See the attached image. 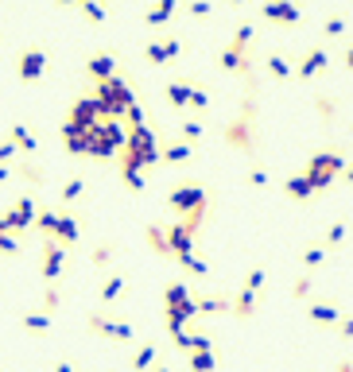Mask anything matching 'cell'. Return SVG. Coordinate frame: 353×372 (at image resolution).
I'll return each instance as SVG.
<instances>
[{
	"label": "cell",
	"mask_w": 353,
	"mask_h": 372,
	"mask_svg": "<svg viewBox=\"0 0 353 372\" xmlns=\"http://www.w3.org/2000/svg\"><path fill=\"white\" fill-rule=\"evenodd\" d=\"M93 97H97V105L105 109V116H109V120H120V116H125V109L136 101V93H132V85H128L125 74H113V78H105V82L93 85Z\"/></svg>",
	"instance_id": "cell-3"
},
{
	"label": "cell",
	"mask_w": 353,
	"mask_h": 372,
	"mask_svg": "<svg viewBox=\"0 0 353 372\" xmlns=\"http://www.w3.org/2000/svg\"><path fill=\"white\" fill-rule=\"evenodd\" d=\"M179 132H183V144H191V148H194V144L206 136V124H202V120H183V124H179Z\"/></svg>",
	"instance_id": "cell-33"
},
{
	"label": "cell",
	"mask_w": 353,
	"mask_h": 372,
	"mask_svg": "<svg viewBox=\"0 0 353 372\" xmlns=\"http://www.w3.org/2000/svg\"><path fill=\"white\" fill-rule=\"evenodd\" d=\"M307 295H311V275H299L291 283V298H307Z\"/></svg>",
	"instance_id": "cell-46"
},
{
	"label": "cell",
	"mask_w": 353,
	"mask_h": 372,
	"mask_svg": "<svg viewBox=\"0 0 353 372\" xmlns=\"http://www.w3.org/2000/svg\"><path fill=\"white\" fill-rule=\"evenodd\" d=\"M322 260H326V244H322V240H314V244L303 248V264L307 268H319Z\"/></svg>",
	"instance_id": "cell-34"
},
{
	"label": "cell",
	"mask_w": 353,
	"mask_h": 372,
	"mask_svg": "<svg viewBox=\"0 0 353 372\" xmlns=\"http://www.w3.org/2000/svg\"><path fill=\"white\" fill-rule=\"evenodd\" d=\"M151 372H171L167 364H151Z\"/></svg>",
	"instance_id": "cell-56"
},
{
	"label": "cell",
	"mask_w": 353,
	"mask_h": 372,
	"mask_svg": "<svg viewBox=\"0 0 353 372\" xmlns=\"http://www.w3.org/2000/svg\"><path fill=\"white\" fill-rule=\"evenodd\" d=\"M345 310L338 303H307V318L319 326H338V318H342Z\"/></svg>",
	"instance_id": "cell-17"
},
{
	"label": "cell",
	"mask_w": 353,
	"mask_h": 372,
	"mask_svg": "<svg viewBox=\"0 0 353 372\" xmlns=\"http://www.w3.org/2000/svg\"><path fill=\"white\" fill-rule=\"evenodd\" d=\"M16 74H20V82H39V78L47 74V50H43L39 43H32V47L20 50Z\"/></svg>",
	"instance_id": "cell-9"
},
{
	"label": "cell",
	"mask_w": 353,
	"mask_h": 372,
	"mask_svg": "<svg viewBox=\"0 0 353 372\" xmlns=\"http://www.w3.org/2000/svg\"><path fill=\"white\" fill-rule=\"evenodd\" d=\"M20 322H24V330H32V333H50V318L43 315V310H27Z\"/></svg>",
	"instance_id": "cell-31"
},
{
	"label": "cell",
	"mask_w": 353,
	"mask_h": 372,
	"mask_svg": "<svg viewBox=\"0 0 353 372\" xmlns=\"http://www.w3.org/2000/svg\"><path fill=\"white\" fill-rule=\"evenodd\" d=\"M179 264H183L191 275H198V280H202V275H206V272H210V264H206V260H202V256H186V260H179Z\"/></svg>",
	"instance_id": "cell-43"
},
{
	"label": "cell",
	"mask_w": 353,
	"mask_h": 372,
	"mask_svg": "<svg viewBox=\"0 0 353 372\" xmlns=\"http://www.w3.org/2000/svg\"><path fill=\"white\" fill-rule=\"evenodd\" d=\"M16 174L24 182H32V186H43V182H47V171H43L39 163H32V159H16Z\"/></svg>",
	"instance_id": "cell-24"
},
{
	"label": "cell",
	"mask_w": 353,
	"mask_h": 372,
	"mask_svg": "<svg viewBox=\"0 0 353 372\" xmlns=\"http://www.w3.org/2000/svg\"><path fill=\"white\" fill-rule=\"evenodd\" d=\"M85 74L93 78V85H97V82H105V78H113V74H117V58H113L109 50H93V55L85 58Z\"/></svg>",
	"instance_id": "cell-13"
},
{
	"label": "cell",
	"mask_w": 353,
	"mask_h": 372,
	"mask_svg": "<svg viewBox=\"0 0 353 372\" xmlns=\"http://www.w3.org/2000/svg\"><path fill=\"white\" fill-rule=\"evenodd\" d=\"M62 272H67V248L59 240H43L39 248V275L43 283H59Z\"/></svg>",
	"instance_id": "cell-7"
},
{
	"label": "cell",
	"mask_w": 353,
	"mask_h": 372,
	"mask_svg": "<svg viewBox=\"0 0 353 372\" xmlns=\"http://www.w3.org/2000/svg\"><path fill=\"white\" fill-rule=\"evenodd\" d=\"M163 306H167V333L191 330V318H198V306H194V295L183 280L167 283L163 291Z\"/></svg>",
	"instance_id": "cell-2"
},
{
	"label": "cell",
	"mask_w": 353,
	"mask_h": 372,
	"mask_svg": "<svg viewBox=\"0 0 353 372\" xmlns=\"http://www.w3.org/2000/svg\"><path fill=\"white\" fill-rule=\"evenodd\" d=\"M186 364H191V372H218L221 368V353L218 349H210V353H191Z\"/></svg>",
	"instance_id": "cell-21"
},
{
	"label": "cell",
	"mask_w": 353,
	"mask_h": 372,
	"mask_svg": "<svg viewBox=\"0 0 353 372\" xmlns=\"http://www.w3.org/2000/svg\"><path fill=\"white\" fill-rule=\"evenodd\" d=\"M226 144L237 151H244V156L256 151V93H249V97L241 101V113L226 124Z\"/></svg>",
	"instance_id": "cell-1"
},
{
	"label": "cell",
	"mask_w": 353,
	"mask_h": 372,
	"mask_svg": "<svg viewBox=\"0 0 353 372\" xmlns=\"http://www.w3.org/2000/svg\"><path fill=\"white\" fill-rule=\"evenodd\" d=\"M345 233H349V229H345V221H334V225H330V229H326V237H322L326 252H330V248H338V244H342V240H345Z\"/></svg>",
	"instance_id": "cell-37"
},
{
	"label": "cell",
	"mask_w": 353,
	"mask_h": 372,
	"mask_svg": "<svg viewBox=\"0 0 353 372\" xmlns=\"http://www.w3.org/2000/svg\"><path fill=\"white\" fill-rule=\"evenodd\" d=\"M85 326H90L93 333H101V338H109V341H132L136 338V330H132V322H120V318H109V315H97L93 310L90 318H85Z\"/></svg>",
	"instance_id": "cell-8"
},
{
	"label": "cell",
	"mask_w": 353,
	"mask_h": 372,
	"mask_svg": "<svg viewBox=\"0 0 353 372\" xmlns=\"http://www.w3.org/2000/svg\"><path fill=\"white\" fill-rule=\"evenodd\" d=\"M342 174H345V182L353 186V159H345V171H342Z\"/></svg>",
	"instance_id": "cell-52"
},
{
	"label": "cell",
	"mask_w": 353,
	"mask_h": 372,
	"mask_svg": "<svg viewBox=\"0 0 353 372\" xmlns=\"http://www.w3.org/2000/svg\"><path fill=\"white\" fill-rule=\"evenodd\" d=\"M342 171H345V156L330 148V151H314V156L307 159V167H303V179L311 182V191L319 194V191H326V186H330V182H334Z\"/></svg>",
	"instance_id": "cell-4"
},
{
	"label": "cell",
	"mask_w": 353,
	"mask_h": 372,
	"mask_svg": "<svg viewBox=\"0 0 353 372\" xmlns=\"http://www.w3.org/2000/svg\"><path fill=\"white\" fill-rule=\"evenodd\" d=\"M284 191H287V198H295V202H307V198H311V182H307V179H303V174H291V179H287L284 182Z\"/></svg>",
	"instance_id": "cell-25"
},
{
	"label": "cell",
	"mask_w": 353,
	"mask_h": 372,
	"mask_svg": "<svg viewBox=\"0 0 353 372\" xmlns=\"http://www.w3.org/2000/svg\"><path fill=\"white\" fill-rule=\"evenodd\" d=\"M334 372H353V361H342V364H338Z\"/></svg>",
	"instance_id": "cell-54"
},
{
	"label": "cell",
	"mask_w": 353,
	"mask_h": 372,
	"mask_svg": "<svg viewBox=\"0 0 353 372\" xmlns=\"http://www.w3.org/2000/svg\"><path fill=\"white\" fill-rule=\"evenodd\" d=\"M342 32H345V16L330 12V16H326V24H322V35H326V39H338Z\"/></svg>",
	"instance_id": "cell-39"
},
{
	"label": "cell",
	"mask_w": 353,
	"mask_h": 372,
	"mask_svg": "<svg viewBox=\"0 0 353 372\" xmlns=\"http://www.w3.org/2000/svg\"><path fill=\"white\" fill-rule=\"evenodd\" d=\"M85 194V179H67L62 182V202H78Z\"/></svg>",
	"instance_id": "cell-38"
},
{
	"label": "cell",
	"mask_w": 353,
	"mask_h": 372,
	"mask_svg": "<svg viewBox=\"0 0 353 372\" xmlns=\"http://www.w3.org/2000/svg\"><path fill=\"white\" fill-rule=\"evenodd\" d=\"M16 159H20L16 144H12V140H0V163H4V167H12Z\"/></svg>",
	"instance_id": "cell-44"
},
{
	"label": "cell",
	"mask_w": 353,
	"mask_h": 372,
	"mask_svg": "<svg viewBox=\"0 0 353 372\" xmlns=\"http://www.w3.org/2000/svg\"><path fill=\"white\" fill-rule=\"evenodd\" d=\"M326 62H330L326 47H311L307 55H303V62L295 67V74H299V78H314V74H322V70H326Z\"/></svg>",
	"instance_id": "cell-15"
},
{
	"label": "cell",
	"mask_w": 353,
	"mask_h": 372,
	"mask_svg": "<svg viewBox=\"0 0 353 372\" xmlns=\"http://www.w3.org/2000/svg\"><path fill=\"white\" fill-rule=\"evenodd\" d=\"M345 67H349V70H353V47H349V50H345Z\"/></svg>",
	"instance_id": "cell-55"
},
{
	"label": "cell",
	"mask_w": 353,
	"mask_h": 372,
	"mask_svg": "<svg viewBox=\"0 0 353 372\" xmlns=\"http://www.w3.org/2000/svg\"><path fill=\"white\" fill-rule=\"evenodd\" d=\"M12 179V167H4V163H0V182H8Z\"/></svg>",
	"instance_id": "cell-53"
},
{
	"label": "cell",
	"mask_w": 353,
	"mask_h": 372,
	"mask_svg": "<svg viewBox=\"0 0 353 372\" xmlns=\"http://www.w3.org/2000/svg\"><path fill=\"white\" fill-rule=\"evenodd\" d=\"M0 256H20V237L0 233Z\"/></svg>",
	"instance_id": "cell-42"
},
{
	"label": "cell",
	"mask_w": 353,
	"mask_h": 372,
	"mask_svg": "<svg viewBox=\"0 0 353 372\" xmlns=\"http://www.w3.org/2000/svg\"><path fill=\"white\" fill-rule=\"evenodd\" d=\"M261 12L268 20H276V24H299L303 20L299 4H291V0H268V4H261Z\"/></svg>",
	"instance_id": "cell-14"
},
{
	"label": "cell",
	"mask_w": 353,
	"mask_h": 372,
	"mask_svg": "<svg viewBox=\"0 0 353 372\" xmlns=\"http://www.w3.org/2000/svg\"><path fill=\"white\" fill-rule=\"evenodd\" d=\"M151 364H155V341H148L132 353V372H151Z\"/></svg>",
	"instance_id": "cell-27"
},
{
	"label": "cell",
	"mask_w": 353,
	"mask_h": 372,
	"mask_svg": "<svg viewBox=\"0 0 353 372\" xmlns=\"http://www.w3.org/2000/svg\"><path fill=\"white\" fill-rule=\"evenodd\" d=\"M78 12H82L85 20H93V24H101V20L109 16V12H105V4H93V0H78Z\"/></svg>",
	"instance_id": "cell-36"
},
{
	"label": "cell",
	"mask_w": 353,
	"mask_h": 372,
	"mask_svg": "<svg viewBox=\"0 0 353 372\" xmlns=\"http://www.w3.org/2000/svg\"><path fill=\"white\" fill-rule=\"evenodd\" d=\"M268 74H272V78H291L295 67L287 62L284 55H268Z\"/></svg>",
	"instance_id": "cell-35"
},
{
	"label": "cell",
	"mask_w": 353,
	"mask_h": 372,
	"mask_svg": "<svg viewBox=\"0 0 353 372\" xmlns=\"http://www.w3.org/2000/svg\"><path fill=\"white\" fill-rule=\"evenodd\" d=\"M62 306V291H59V283H47V287H43V298H39V310L43 315H55V310H59Z\"/></svg>",
	"instance_id": "cell-26"
},
{
	"label": "cell",
	"mask_w": 353,
	"mask_h": 372,
	"mask_svg": "<svg viewBox=\"0 0 353 372\" xmlns=\"http://www.w3.org/2000/svg\"><path fill=\"white\" fill-rule=\"evenodd\" d=\"M338 330H342V338H353V315H342V318H338Z\"/></svg>",
	"instance_id": "cell-50"
},
{
	"label": "cell",
	"mask_w": 353,
	"mask_h": 372,
	"mask_svg": "<svg viewBox=\"0 0 353 372\" xmlns=\"http://www.w3.org/2000/svg\"><path fill=\"white\" fill-rule=\"evenodd\" d=\"M314 109H319V116H326V120H330V116H334V97H326V93H322V97L319 101H314Z\"/></svg>",
	"instance_id": "cell-48"
},
{
	"label": "cell",
	"mask_w": 353,
	"mask_h": 372,
	"mask_svg": "<svg viewBox=\"0 0 353 372\" xmlns=\"http://www.w3.org/2000/svg\"><path fill=\"white\" fill-rule=\"evenodd\" d=\"M50 240H59L62 248L78 244V240H82V221H78V214H70V209H55V233H50Z\"/></svg>",
	"instance_id": "cell-10"
},
{
	"label": "cell",
	"mask_w": 353,
	"mask_h": 372,
	"mask_svg": "<svg viewBox=\"0 0 353 372\" xmlns=\"http://www.w3.org/2000/svg\"><path fill=\"white\" fill-rule=\"evenodd\" d=\"M179 50H183V43H179V39H148V43H144V58L155 62V67L179 58Z\"/></svg>",
	"instance_id": "cell-12"
},
{
	"label": "cell",
	"mask_w": 353,
	"mask_h": 372,
	"mask_svg": "<svg viewBox=\"0 0 353 372\" xmlns=\"http://www.w3.org/2000/svg\"><path fill=\"white\" fill-rule=\"evenodd\" d=\"M210 8H214V4H206V0H194V4H186V12H191V16H210Z\"/></svg>",
	"instance_id": "cell-49"
},
{
	"label": "cell",
	"mask_w": 353,
	"mask_h": 372,
	"mask_svg": "<svg viewBox=\"0 0 353 372\" xmlns=\"http://www.w3.org/2000/svg\"><path fill=\"white\" fill-rule=\"evenodd\" d=\"M55 372H74V361H55Z\"/></svg>",
	"instance_id": "cell-51"
},
{
	"label": "cell",
	"mask_w": 353,
	"mask_h": 372,
	"mask_svg": "<svg viewBox=\"0 0 353 372\" xmlns=\"http://www.w3.org/2000/svg\"><path fill=\"white\" fill-rule=\"evenodd\" d=\"M191 90H194V82H171L163 93H167V101H171L175 109H186V101H191Z\"/></svg>",
	"instance_id": "cell-28"
},
{
	"label": "cell",
	"mask_w": 353,
	"mask_h": 372,
	"mask_svg": "<svg viewBox=\"0 0 353 372\" xmlns=\"http://www.w3.org/2000/svg\"><path fill=\"white\" fill-rule=\"evenodd\" d=\"M144 237H148V244H151V252H155V256H171V252H167V233H163L160 225H148V229H144Z\"/></svg>",
	"instance_id": "cell-30"
},
{
	"label": "cell",
	"mask_w": 353,
	"mask_h": 372,
	"mask_svg": "<svg viewBox=\"0 0 353 372\" xmlns=\"http://www.w3.org/2000/svg\"><path fill=\"white\" fill-rule=\"evenodd\" d=\"M8 140L16 144L20 156H35V151H39V136H35L27 124H8Z\"/></svg>",
	"instance_id": "cell-16"
},
{
	"label": "cell",
	"mask_w": 353,
	"mask_h": 372,
	"mask_svg": "<svg viewBox=\"0 0 353 372\" xmlns=\"http://www.w3.org/2000/svg\"><path fill=\"white\" fill-rule=\"evenodd\" d=\"M194 306H198L202 318H221V315H229V298H226V295H194Z\"/></svg>",
	"instance_id": "cell-19"
},
{
	"label": "cell",
	"mask_w": 353,
	"mask_h": 372,
	"mask_svg": "<svg viewBox=\"0 0 353 372\" xmlns=\"http://www.w3.org/2000/svg\"><path fill=\"white\" fill-rule=\"evenodd\" d=\"M171 16H175V0H160V4H151V8L144 12V24L160 27V24H167Z\"/></svg>",
	"instance_id": "cell-22"
},
{
	"label": "cell",
	"mask_w": 353,
	"mask_h": 372,
	"mask_svg": "<svg viewBox=\"0 0 353 372\" xmlns=\"http://www.w3.org/2000/svg\"><path fill=\"white\" fill-rule=\"evenodd\" d=\"M167 206H171V214H179V217L194 214V209H202V206H210V202H206V186H202V182H194V179L175 182V186H171V194H167Z\"/></svg>",
	"instance_id": "cell-5"
},
{
	"label": "cell",
	"mask_w": 353,
	"mask_h": 372,
	"mask_svg": "<svg viewBox=\"0 0 353 372\" xmlns=\"http://www.w3.org/2000/svg\"><path fill=\"white\" fill-rule=\"evenodd\" d=\"M244 58H249L244 50H237V47H221V55H218V67H221V70H229V74H237Z\"/></svg>",
	"instance_id": "cell-29"
},
{
	"label": "cell",
	"mask_w": 353,
	"mask_h": 372,
	"mask_svg": "<svg viewBox=\"0 0 353 372\" xmlns=\"http://www.w3.org/2000/svg\"><path fill=\"white\" fill-rule=\"evenodd\" d=\"M163 233H167V252H171V256H175V260H186V256H194V233H186L183 229V225H167V229H163Z\"/></svg>",
	"instance_id": "cell-11"
},
{
	"label": "cell",
	"mask_w": 353,
	"mask_h": 372,
	"mask_svg": "<svg viewBox=\"0 0 353 372\" xmlns=\"http://www.w3.org/2000/svg\"><path fill=\"white\" fill-rule=\"evenodd\" d=\"M264 280H268V275H264V268H249V275H244V283H241V287L256 295V291L264 287Z\"/></svg>",
	"instance_id": "cell-40"
},
{
	"label": "cell",
	"mask_w": 353,
	"mask_h": 372,
	"mask_svg": "<svg viewBox=\"0 0 353 372\" xmlns=\"http://www.w3.org/2000/svg\"><path fill=\"white\" fill-rule=\"evenodd\" d=\"M186 105H191V109H198V113H202V109L210 105V93L202 90V85H194V90H191V101H186Z\"/></svg>",
	"instance_id": "cell-45"
},
{
	"label": "cell",
	"mask_w": 353,
	"mask_h": 372,
	"mask_svg": "<svg viewBox=\"0 0 353 372\" xmlns=\"http://www.w3.org/2000/svg\"><path fill=\"white\" fill-rule=\"evenodd\" d=\"M249 43H252V24H241L229 47H237V50H244V55H249Z\"/></svg>",
	"instance_id": "cell-41"
},
{
	"label": "cell",
	"mask_w": 353,
	"mask_h": 372,
	"mask_svg": "<svg viewBox=\"0 0 353 372\" xmlns=\"http://www.w3.org/2000/svg\"><path fill=\"white\" fill-rule=\"evenodd\" d=\"M229 310H233L237 318H252L256 315V295H252V291H237V298H229Z\"/></svg>",
	"instance_id": "cell-23"
},
{
	"label": "cell",
	"mask_w": 353,
	"mask_h": 372,
	"mask_svg": "<svg viewBox=\"0 0 353 372\" xmlns=\"http://www.w3.org/2000/svg\"><path fill=\"white\" fill-rule=\"evenodd\" d=\"M249 182H252V186H268V171H264L261 163H252L249 167Z\"/></svg>",
	"instance_id": "cell-47"
},
{
	"label": "cell",
	"mask_w": 353,
	"mask_h": 372,
	"mask_svg": "<svg viewBox=\"0 0 353 372\" xmlns=\"http://www.w3.org/2000/svg\"><path fill=\"white\" fill-rule=\"evenodd\" d=\"M113 256H117V244H113V240H105V244H97V248L90 252L93 268H109V264H113Z\"/></svg>",
	"instance_id": "cell-32"
},
{
	"label": "cell",
	"mask_w": 353,
	"mask_h": 372,
	"mask_svg": "<svg viewBox=\"0 0 353 372\" xmlns=\"http://www.w3.org/2000/svg\"><path fill=\"white\" fill-rule=\"evenodd\" d=\"M125 291H128V275H125V272H109V275H105V283H101L97 295H101V303L109 306V303H117V298L125 295Z\"/></svg>",
	"instance_id": "cell-18"
},
{
	"label": "cell",
	"mask_w": 353,
	"mask_h": 372,
	"mask_svg": "<svg viewBox=\"0 0 353 372\" xmlns=\"http://www.w3.org/2000/svg\"><path fill=\"white\" fill-rule=\"evenodd\" d=\"M101 120H109V116H105V109L97 105L93 93H82V97L70 105V113H67V124H70V128H78V132H90V128H97Z\"/></svg>",
	"instance_id": "cell-6"
},
{
	"label": "cell",
	"mask_w": 353,
	"mask_h": 372,
	"mask_svg": "<svg viewBox=\"0 0 353 372\" xmlns=\"http://www.w3.org/2000/svg\"><path fill=\"white\" fill-rule=\"evenodd\" d=\"M160 159H163V163H171V167H183V163H191V159H194V148H191V144H183V140H175V144H167V148H160Z\"/></svg>",
	"instance_id": "cell-20"
}]
</instances>
